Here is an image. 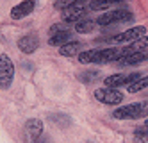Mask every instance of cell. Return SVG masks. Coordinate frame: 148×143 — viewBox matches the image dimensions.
<instances>
[{
    "label": "cell",
    "instance_id": "cell-1",
    "mask_svg": "<svg viewBox=\"0 0 148 143\" xmlns=\"http://www.w3.org/2000/svg\"><path fill=\"white\" fill-rule=\"evenodd\" d=\"M14 79V64L7 54H0V90H9Z\"/></svg>",
    "mask_w": 148,
    "mask_h": 143
},
{
    "label": "cell",
    "instance_id": "cell-2",
    "mask_svg": "<svg viewBox=\"0 0 148 143\" xmlns=\"http://www.w3.org/2000/svg\"><path fill=\"white\" fill-rule=\"evenodd\" d=\"M141 79L139 72H132V73H112L109 77H105V88H112V90H116V88L120 86H130L134 82H137Z\"/></svg>",
    "mask_w": 148,
    "mask_h": 143
},
{
    "label": "cell",
    "instance_id": "cell-3",
    "mask_svg": "<svg viewBox=\"0 0 148 143\" xmlns=\"http://www.w3.org/2000/svg\"><path fill=\"white\" fill-rule=\"evenodd\" d=\"M95 98L105 106H118L123 102V93L112 88H100L95 91Z\"/></svg>",
    "mask_w": 148,
    "mask_h": 143
},
{
    "label": "cell",
    "instance_id": "cell-4",
    "mask_svg": "<svg viewBox=\"0 0 148 143\" xmlns=\"http://www.w3.org/2000/svg\"><path fill=\"white\" fill-rule=\"evenodd\" d=\"M43 134V122L39 118H30L25 122L23 127V140L25 143H36Z\"/></svg>",
    "mask_w": 148,
    "mask_h": 143
},
{
    "label": "cell",
    "instance_id": "cell-5",
    "mask_svg": "<svg viewBox=\"0 0 148 143\" xmlns=\"http://www.w3.org/2000/svg\"><path fill=\"white\" fill-rule=\"evenodd\" d=\"M123 59V47H112V48H103V50H97L93 57V63H111V61H121Z\"/></svg>",
    "mask_w": 148,
    "mask_h": 143
},
{
    "label": "cell",
    "instance_id": "cell-6",
    "mask_svg": "<svg viewBox=\"0 0 148 143\" xmlns=\"http://www.w3.org/2000/svg\"><path fill=\"white\" fill-rule=\"evenodd\" d=\"M86 16V4L84 2H71L70 7L62 13V20L66 23H79Z\"/></svg>",
    "mask_w": 148,
    "mask_h": 143
},
{
    "label": "cell",
    "instance_id": "cell-7",
    "mask_svg": "<svg viewBox=\"0 0 148 143\" xmlns=\"http://www.w3.org/2000/svg\"><path fill=\"white\" fill-rule=\"evenodd\" d=\"M146 34V27L145 25H136L132 29H127L125 32H120L112 38V43H132L136 39H139Z\"/></svg>",
    "mask_w": 148,
    "mask_h": 143
},
{
    "label": "cell",
    "instance_id": "cell-8",
    "mask_svg": "<svg viewBox=\"0 0 148 143\" xmlns=\"http://www.w3.org/2000/svg\"><path fill=\"white\" fill-rule=\"evenodd\" d=\"M34 9H36V0H22L18 6H14L11 9V18L13 20H22V18L29 16Z\"/></svg>",
    "mask_w": 148,
    "mask_h": 143
},
{
    "label": "cell",
    "instance_id": "cell-9",
    "mask_svg": "<svg viewBox=\"0 0 148 143\" xmlns=\"http://www.w3.org/2000/svg\"><path fill=\"white\" fill-rule=\"evenodd\" d=\"M39 47V39L34 34H25L18 39V48L23 54H34Z\"/></svg>",
    "mask_w": 148,
    "mask_h": 143
},
{
    "label": "cell",
    "instance_id": "cell-10",
    "mask_svg": "<svg viewBox=\"0 0 148 143\" xmlns=\"http://www.w3.org/2000/svg\"><path fill=\"white\" fill-rule=\"evenodd\" d=\"M148 50V36H143L139 39H136L129 45L123 47V59L129 57V56H134V54H139V52H145Z\"/></svg>",
    "mask_w": 148,
    "mask_h": 143
},
{
    "label": "cell",
    "instance_id": "cell-11",
    "mask_svg": "<svg viewBox=\"0 0 148 143\" xmlns=\"http://www.w3.org/2000/svg\"><path fill=\"white\" fill-rule=\"evenodd\" d=\"M80 48H82L80 41H70V43H66V45H62L59 48V54L62 57H75L80 54Z\"/></svg>",
    "mask_w": 148,
    "mask_h": 143
},
{
    "label": "cell",
    "instance_id": "cell-12",
    "mask_svg": "<svg viewBox=\"0 0 148 143\" xmlns=\"http://www.w3.org/2000/svg\"><path fill=\"white\" fill-rule=\"evenodd\" d=\"M71 41V32L66 30V32H59V34H54V36H50L48 38V45L50 47H62V45H66V43Z\"/></svg>",
    "mask_w": 148,
    "mask_h": 143
},
{
    "label": "cell",
    "instance_id": "cell-13",
    "mask_svg": "<svg viewBox=\"0 0 148 143\" xmlns=\"http://www.w3.org/2000/svg\"><path fill=\"white\" fill-rule=\"evenodd\" d=\"M145 61H148V50L139 52V54H134V56H129V57L121 59L123 64H139V63H145Z\"/></svg>",
    "mask_w": 148,
    "mask_h": 143
},
{
    "label": "cell",
    "instance_id": "cell-14",
    "mask_svg": "<svg viewBox=\"0 0 148 143\" xmlns=\"http://www.w3.org/2000/svg\"><path fill=\"white\" fill-rule=\"evenodd\" d=\"M95 25H97V23H95L93 20H84V21L75 23V30L79 32V34H89V32H93Z\"/></svg>",
    "mask_w": 148,
    "mask_h": 143
},
{
    "label": "cell",
    "instance_id": "cell-15",
    "mask_svg": "<svg viewBox=\"0 0 148 143\" xmlns=\"http://www.w3.org/2000/svg\"><path fill=\"white\" fill-rule=\"evenodd\" d=\"M146 86H148V75L143 77V79H139L137 82H134V84H130V86H127V91H129V93H137V91L145 90Z\"/></svg>",
    "mask_w": 148,
    "mask_h": 143
},
{
    "label": "cell",
    "instance_id": "cell-16",
    "mask_svg": "<svg viewBox=\"0 0 148 143\" xmlns=\"http://www.w3.org/2000/svg\"><path fill=\"white\" fill-rule=\"evenodd\" d=\"M97 23L102 25V27H107V25H111V23H116L114 11H112V13H103V15H100L98 20H97Z\"/></svg>",
    "mask_w": 148,
    "mask_h": 143
},
{
    "label": "cell",
    "instance_id": "cell-17",
    "mask_svg": "<svg viewBox=\"0 0 148 143\" xmlns=\"http://www.w3.org/2000/svg\"><path fill=\"white\" fill-rule=\"evenodd\" d=\"M95 54H97V50L80 52L79 56H77V59H79V63H82V64H89V63H93V57H95Z\"/></svg>",
    "mask_w": 148,
    "mask_h": 143
},
{
    "label": "cell",
    "instance_id": "cell-18",
    "mask_svg": "<svg viewBox=\"0 0 148 143\" xmlns=\"http://www.w3.org/2000/svg\"><path fill=\"white\" fill-rule=\"evenodd\" d=\"M134 136H136V140L139 141V143H148V129H146V127L136 129V131H134Z\"/></svg>",
    "mask_w": 148,
    "mask_h": 143
},
{
    "label": "cell",
    "instance_id": "cell-19",
    "mask_svg": "<svg viewBox=\"0 0 148 143\" xmlns=\"http://www.w3.org/2000/svg\"><path fill=\"white\" fill-rule=\"evenodd\" d=\"M111 4L107 2V0H93V2H89V9L91 11H102V9H107Z\"/></svg>",
    "mask_w": 148,
    "mask_h": 143
},
{
    "label": "cell",
    "instance_id": "cell-20",
    "mask_svg": "<svg viewBox=\"0 0 148 143\" xmlns=\"http://www.w3.org/2000/svg\"><path fill=\"white\" fill-rule=\"evenodd\" d=\"M52 120H54V122H57L61 127H68V125L71 124V120H70L66 115H54V116H52Z\"/></svg>",
    "mask_w": 148,
    "mask_h": 143
},
{
    "label": "cell",
    "instance_id": "cell-21",
    "mask_svg": "<svg viewBox=\"0 0 148 143\" xmlns=\"http://www.w3.org/2000/svg\"><path fill=\"white\" fill-rule=\"evenodd\" d=\"M98 77V73L97 72H86V73H82V75H79V81H82V82H91V81H95Z\"/></svg>",
    "mask_w": 148,
    "mask_h": 143
},
{
    "label": "cell",
    "instance_id": "cell-22",
    "mask_svg": "<svg viewBox=\"0 0 148 143\" xmlns=\"http://www.w3.org/2000/svg\"><path fill=\"white\" fill-rule=\"evenodd\" d=\"M70 4H71V0H56V2H54V7L59 9V11H66V9L70 7Z\"/></svg>",
    "mask_w": 148,
    "mask_h": 143
},
{
    "label": "cell",
    "instance_id": "cell-23",
    "mask_svg": "<svg viewBox=\"0 0 148 143\" xmlns=\"http://www.w3.org/2000/svg\"><path fill=\"white\" fill-rule=\"evenodd\" d=\"M66 25H61V23H56V25H52L50 27V36H54V34H59V32H66Z\"/></svg>",
    "mask_w": 148,
    "mask_h": 143
},
{
    "label": "cell",
    "instance_id": "cell-24",
    "mask_svg": "<svg viewBox=\"0 0 148 143\" xmlns=\"http://www.w3.org/2000/svg\"><path fill=\"white\" fill-rule=\"evenodd\" d=\"M139 118H148V100L139 102Z\"/></svg>",
    "mask_w": 148,
    "mask_h": 143
},
{
    "label": "cell",
    "instance_id": "cell-25",
    "mask_svg": "<svg viewBox=\"0 0 148 143\" xmlns=\"http://www.w3.org/2000/svg\"><path fill=\"white\" fill-rule=\"evenodd\" d=\"M36 143H50V141H48L47 138H43V136H41V138H39V140H38Z\"/></svg>",
    "mask_w": 148,
    "mask_h": 143
},
{
    "label": "cell",
    "instance_id": "cell-26",
    "mask_svg": "<svg viewBox=\"0 0 148 143\" xmlns=\"http://www.w3.org/2000/svg\"><path fill=\"white\" fill-rule=\"evenodd\" d=\"M71 2H84L86 4V2H93V0H71Z\"/></svg>",
    "mask_w": 148,
    "mask_h": 143
},
{
    "label": "cell",
    "instance_id": "cell-27",
    "mask_svg": "<svg viewBox=\"0 0 148 143\" xmlns=\"http://www.w3.org/2000/svg\"><path fill=\"white\" fill-rule=\"evenodd\" d=\"M109 4H114V2H123V0H107Z\"/></svg>",
    "mask_w": 148,
    "mask_h": 143
},
{
    "label": "cell",
    "instance_id": "cell-28",
    "mask_svg": "<svg viewBox=\"0 0 148 143\" xmlns=\"http://www.w3.org/2000/svg\"><path fill=\"white\" fill-rule=\"evenodd\" d=\"M145 127H146V129H148V118H146V122H145Z\"/></svg>",
    "mask_w": 148,
    "mask_h": 143
}]
</instances>
